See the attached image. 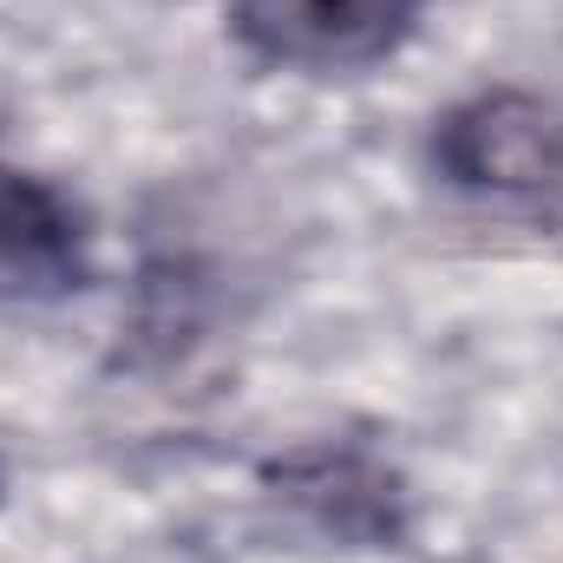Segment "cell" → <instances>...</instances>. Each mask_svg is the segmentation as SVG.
<instances>
[{
    "mask_svg": "<svg viewBox=\"0 0 563 563\" xmlns=\"http://www.w3.org/2000/svg\"><path fill=\"white\" fill-rule=\"evenodd\" d=\"M86 282V243L73 203L0 164V308H33Z\"/></svg>",
    "mask_w": 563,
    "mask_h": 563,
    "instance_id": "3",
    "label": "cell"
},
{
    "mask_svg": "<svg viewBox=\"0 0 563 563\" xmlns=\"http://www.w3.org/2000/svg\"><path fill=\"white\" fill-rule=\"evenodd\" d=\"M426 0H230V33L295 73H354L387 59Z\"/></svg>",
    "mask_w": 563,
    "mask_h": 563,
    "instance_id": "1",
    "label": "cell"
},
{
    "mask_svg": "<svg viewBox=\"0 0 563 563\" xmlns=\"http://www.w3.org/2000/svg\"><path fill=\"white\" fill-rule=\"evenodd\" d=\"M432 157L472 190H544L563 177V119L544 99L485 92L439 125Z\"/></svg>",
    "mask_w": 563,
    "mask_h": 563,
    "instance_id": "2",
    "label": "cell"
}]
</instances>
